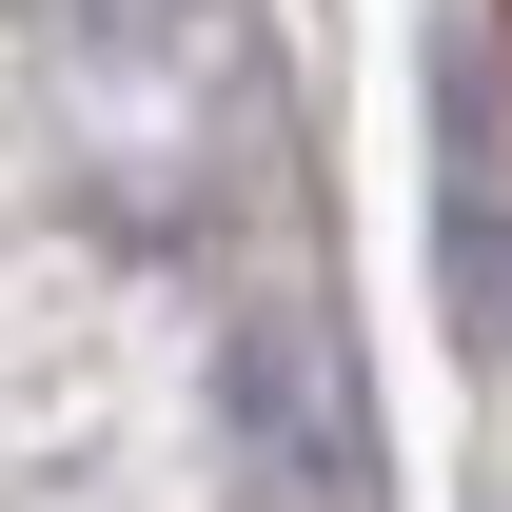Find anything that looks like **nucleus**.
<instances>
[{
	"label": "nucleus",
	"mask_w": 512,
	"mask_h": 512,
	"mask_svg": "<svg viewBox=\"0 0 512 512\" xmlns=\"http://www.w3.org/2000/svg\"><path fill=\"white\" fill-rule=\"evenodd\" d=\"M493 60H512V0H493Z\"/></svg>",
	"instance_id": "1"
}]
</instances>
